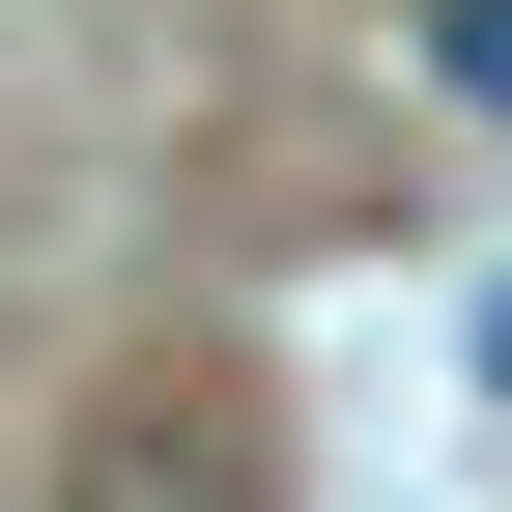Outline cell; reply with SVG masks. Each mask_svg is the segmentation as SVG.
I'll use <instances>...</instances> for the list:
<instances>
[{"label": "cell", "instance_id": "obj_2", "mask_svg": "<svg viewBox=\"0 0 512 512\" xmlns=\"http://www.w3.org/2000/svg\"><path fill=\"white\" fill-rule=\"evenodd\" d=\"M427 86H456L484 143H512V0H427Z\"/></svg>", "mask_w": 512, "mask_h": 512}, {"label": "cell", "instance_id": "obj_3", "mask_svg": "<svg viewBox=\"0 0 512 512\" xmlns=\"http://www.w3.org/2000/svg\"><path fill=\"white\" fill-rule=\"evenodd\" d=\"M456 342H484V399H512V285H484V313H456Z\"/></svg>", "mask_w": 512, "mask_h": 512}, {"label": "cell", "instance_id": "obj_1", "mask_svg": "<svg viewBox=\"0 0 512 512\" xmlns=\"http://www.w3.org/2000/svg\"><path fill=\"white\" fill-rule=\"evenodd\" d=\"M57 512H285V456H256V399H228V370H143V399L57 456Z\"/></svg>", "mask_w": 512, "mask_h": 512}]
</instances>
